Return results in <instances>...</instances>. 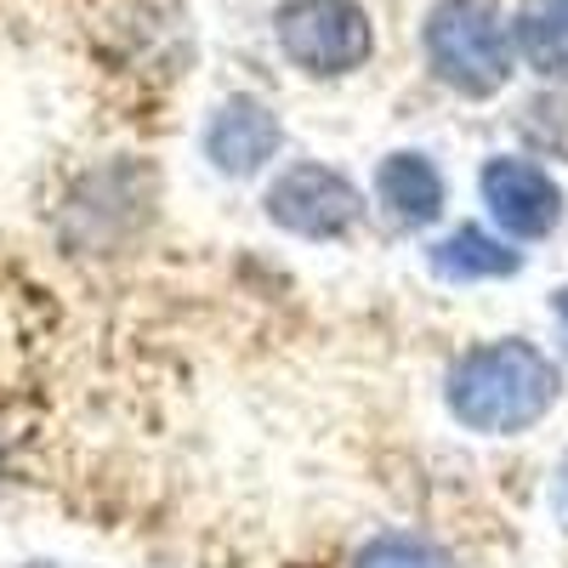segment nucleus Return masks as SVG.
I'll use <instances>...</instances> for the list:
<instances>
[{
	"label": "nucleus",
	"mask_w": 568,
	"mask_h": 568,
	"mask_svg": "<svg viewBox=\"0 0 568 568\" xmlns=\"http://www.w3.org/2000/svg\"><path fill=\"white\" fill-rule=\"evenodd\" d=\"M562 398V369L546 347L524 342V336H500L484 342L449 364L444 382V404L466 433L484 438H517L540 426Z\"/></svg>",
	"instance_id": "f257e3e1"
},
{
	"label": "nucleus",
	"mask_w": 568,
	"mask_h": 568,
	"mask_svg": "<svg viewBox=\"0 0 568 568\" xmlns=\"http://www.w3.org/2000/svg\"><path fill=\"white\" fill-rule=\"evenodd\" d=\"M420 52H426V69L449 91H460V98H495L511 80L517 45H511V23L495 0H438L426 12Z\"/></svg>",
	"instance_id": "f03ea898"
},
{
	"label": "nucleus",
	"mask_w": 568,
	"mask_h": 568,
	"mask_svg": "<svg viewBox=\"0 0 568 568\" xmlns=\"http://www.w3.org/2000/svg\"><path fill=\"white\" fill-rule=\"evenodd\" d=\"M273 34H278V52L313 80L353 74L375 52V23L358 0H284Z\"/></svg>",
	"instance_id": "7ed1b4c3"
},
{
	"label": "nucleus",
	"mask_w": 568,
	"mask_h": 568,
	"mask_svg": "<svg viewBox=\"0 0 568 568\" xmlns=\"http://www.w3.org/2000/svg\"><path fill=\"white\" fill-rule=\"evenodd\" d=\"M267 222L296 233V240L329 245V240H347L364 216V194L336 171V165H318V160H296L284 165L267 182V200H262Z\"/></svg>",
	"instance_id": "20e7f679"
},
{
	"label": "nucleus",
	"mask_w": 568,
	"mask_h": 568,
	"mask_svg": "<svg viewBox=\"0 0 568 568\" xmlns=\"http://www.w3.org/2000/svg\"><path fill=\"white\" fill-rule=\"evenodd\" d=\"M478 194L489 205V222L511 245H540L562 227V187L540 160L524 154H495L478 171Z\"/></svg>",
	"instance_id": "39448f33"
},
{
	"label": "nucleus",
	"mask_w": 568,
	"mask_h": 568,
	"mask_svg": "<svg viewBox=\"0 0 568 568\" xmlns=\"http://www.w3.org/2000/svg\"><path fill=\"white\" fill-rule=\"evenodd\" d=\"M284 149V125L262 98H227L205 125V160L222 176H256Z\"/></svg>",
	"instance_id": "423d86ee"
},
{
	"label": "nucleus",
	"mask_w": 568,
	"mask_h": 568,
	"mask_svg": "<svg viewBox=\"0 0 568 568\" xmlns=\"http://www.w3.org/2000/svg\"><path fill=\"white\" fill-rule=\"evenodd\" d=\"M375 205H382L398 227H433L449 205V182L433 165V154L398 149L375 165Z\"/></svg>",
	"instance_id": "0eeeda50"
},
{
	"label": "nucleus",
	"mask_w": 568,
	"mask_h": 568,
	"mask_svg": "<svg viewBox=\"0 0 568 568\" xmlns=\"http://www.w3.org/2000/svg\"><path fill=\"white\" fill-rule=\"evenodd\" d=\"M426 267H433V278H444V284H489V278L524 273V251H511V240H500L495 227L460 222L426 251Z\"/></svg>",
	"instance_id": "6e6552de"
},
{
	"label": "nucleus",
	"mask_w": 568,
	"mask_h": 568,
	"mask_svg": "<svg viewBox=\"0 0 568 568\" xmlns=\"http://www.w3.org/2000/svg\"><path fill=\"white\" fill-rule=\"evenodd\" d=\"M511 45L524 58V69L568 85V0H517Z\"/></svg>",
	"instance_id": "1a4fd4ad"
},
{
	"label": "nucleus",
	"mask_w": 568,
	"mask_h": 568,
	"mask_svg": "<svg viewBox=\"0 0 568 568\" xmlns=\"http://www.w3.org/2000/svg\"><path fill=\"white\" fill-rule=\"evenodd\" d=\"M353 568H449V557L426 540V535H409V529H387L358 546Z\"/></svg>",
	"instance_id": "9d476101"
},
{
	"label": "nucleus",
	"mask_w": 568,
	"mask_h": 568,
	"mask_svg": "<svg viewBox=\"0 0 568 568\" xmlns=\"http://www.w3.org/2000/svg\"><path fill=\"white\" fill-rule=\"evenodd\" d=\"M524 136L535 142L540 154L568 160V98H562V91H557V98H535L524 109Z\"/></svg>",
	"instance_id": "9b49d317"
},
{
	"label": "nucleus",
	"mask_w": 568,
	"mask_h": 568,
	"mask_svg": "<svg viewBox=\"0 0 568 568\" xmlns=\"http://www.w3.org/2000/svg\"><path fill=\"white\" fill-rule=\"evenodd\" d=\"M551 511L568 524V455H562V466H557V484H551Z\"/></svg>",
	"instance_id": "f8f14e48"
},
{
	"label": "nucleus",
	"mask_w": 568,
	"mask_h": 568,
	"mask_svg": "<svg viewBox=\"0 0 568 568\" xmlns=\"http://www.w3.org/2000/svg\"><path fill=\"white\" fill-rule=\"evenodd\" d=\"M551 318L568 329V284H562V291H551Z\"/></svg>",
	"instance_id": "ddd939ff"
},
{
	"label": "nucleus",
	"mask_w": 568,
	"mask_h": 568,
	"mask_svg": "<svg viewBox=\"0 0 568 568\" xmlns=\"http://www.w3.org/2000/svg\"><path fill=\"white\" fill-rule=\"evenodd\" d=\"M34 568H45V562H34Z\"/></svg>",
	"instance_id": "4468645a"
}]
</instances>
